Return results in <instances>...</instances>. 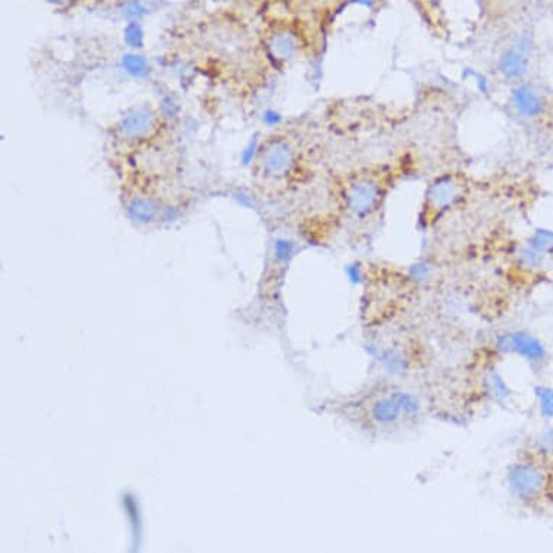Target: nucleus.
<instances>
[{
    "mask_svg": "<svg viewBox=\"0 0 553 553\" xmlns=\"http://www.w3.org/2000/svg\"><path fill=\"white\" fill-rule=\"evenodd\" d=\"M374 419L380 423H391L398 416L397 404L391 400H381L374 405Z\"/></svg>",
    "mask_w": 553,
    "mask_h": 553,
    "instance_id": "obj_8",
    "label": "nucleus"
},
{
    "mask_svg": "<svg viewBox=\"0 0 553 553\" xmlns=\"http://www.w3.org/2000/svg\"><path fill=\"white\" fill-rule=\"evenodd\" d=\"M263 170L267 177H281L293 164V151L288 143H274L263 154Z\"/></svg>",
    "mask_w": 553,
    "mask_h": 553,
    "instance_id": "obj_2",
    "label": "nucleus"
},
{
    "mask_svg": "<svg viewBox=\"0 0 553 553\" xmlns=\"http://www.w3.org/2000/svg\"><path fill=\"white\" fill-rule=\"evenodd\" d=\"M527 59L517 51H508L503 55L500 68L508 79H522L527 72Z\"/></svg>",
    "mask_w": 553,
    "mask_h": 553,
    "instance_id": "obj_6",
    "label": "nucleus"
},
{
    "mask_svg": "<svg viewBox=\"0 0 553 553\" xmlns=\"http://www.w3.org/2000/svg\"><path fill=\"white\" fill-rule=\"evenodd\" d=\"M459 193H460L459 184H456L453 180L448 178V180H442V181H437L436 184H433L430 192H429V197H430L435 208L444 209V208L452 205V203L458 198Z\"/></svg>",
    "mask_w": 553,
    "mask_h": 553,
    "instance_id": "obj_5",
    "label": "nucleus"
},
{
    "mask_svg": "<svg viewBox=\"0 0 553 553\" xmlns=\"http://www.w3.org/2000/svg\"><path fill=\"white\" fill-rule=\"evenodd\" d=\"M531 247L539 252L552 251L553 249V232L538 231L531 237Z\"/></svg>",
    "mask_w": 553,
    "mask_h": 553,
    "instance_id": "obj_9",
    "label": "nucleus"
},
{
    "mask_svg": "<svg viewBox=\"0 0 553 553\" xmlns=\"http://www.w3.org/2000/svg\"><path fill=\"white\" fill-rule=\"evenodd\" d=\"M381 187L371 178H361L348 187L346 203L348 208L358 216H365L375 210L380 205Z\"/></svg>",
    "mask_w": 553,
    "mask_h": 553,
    "instance_id": "obj_1",
    "label": "nucleus"
},
{
    "mask_svg": "<svg viewBox=\"0 0 553 553\" xmlns=\"http://www.w3.org/2000/svg\"><path fill=\"white\" fill-rule=\"evenodd\" d=\"M511 346L515 349V351L527 357L529 359H533V361L540 359L545 355L543 346L540 345V342L526 334L514 335L511 338Z\"/></svg>",
    "mask_w": 553,
    "mask_h": 553,
    "instance_id": "obj_7",
    "label": "nucleus"
},
{
    "mask_svg": "<svg viewBox=\"0 0 553 553\" xmlns=\"http://www.w3.org/2000/svg\"><path fill=\"white\" fill-rule=\"evenodd\" d=\"M510 483L517 494L531 497L542 487V474L534 467L520 465L511 471Z\"/></svg>",
    "mask_w": 553,
    "mask_h": 553,
    "instance_id": "obj_4",
    "label": "nucleus"
},
{
    "mask_svg": "<svg viewBox=\"0 0 553 553\" xmlns=\"http://www.w3.org/2000/svg\"><path fill=\"white\" fill-rule=\"evenodd\" d=\"M511 102L523 118H538L545 112L543 99L529 86H520L513 91Z\"/></svg>",
    "mask_w": 553,
    "mask_h": 553,
    "instance_id": "obj_3",
    "label": "nucleus"
},
{
    "mask_svg": "<svg viewBox=\"0 0 553 553\" xmlns=\"http://www.w3.org/2000/svg\"><path fill=\"white\" fill-rule=\"evenodd\" d=\"M540 407L542 413L547 417H553V391L543 389L540 391Z\"/></svg>",
    "mask_w": 553,
    "mask_h": 553,
    "instance_id": "obj_10",
    "label": "nucleus"
}]
</instances>
